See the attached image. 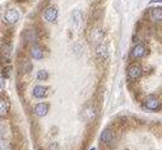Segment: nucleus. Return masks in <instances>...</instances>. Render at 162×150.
<instances>
[{
	"label": "nucleus",
	"instance_id": "nucleus-1",
	"mask_svg": "<svg viewBox=\"0 0 162 150\" xmlns=\"http://www.w3.org/2000/svg\"><path fill=\"white\" fill-rule=\"evenodd\" d=\"M19 12L17 9H9L7 10V13L4 14V20H5V23H8V24H14V23H17L18 20H19Z\"/></svg>",
	"mask_w": 162,
	"mask_h": 150
},
{
	"label": "nucleus",
	"instance_id": "nucleus-2",
	"mask_svg": "<svg viewBox=\"0 0 162 150\" xmlns=\"http://www.w3.org/2000/svg\"><path fill=\"white\" fill-rule=\"evenodd\" d=\"M44 19L46 20V22L54 23L58 19V9L55 7H48V8H46L45 12H44Z\"/></svg>",
	"mask_w": 162,
	"mask_h": 150
},
{
	"label": "nucleus",
	"instance_id": "nucleus-3",
	"mask_svg": "<svg viewBox=\"0 0 162 150\" xmlns=\"http://www.w3.org/2000/svg\"><path fill=\"white\" fill-rule=\"evenodd\" d=\"M142 73H143V70L139 65H132L128 69V78L130 80H137L142 76Z\"/></svg>",
	"mask_w": 162,
	"mask_h": 150
},
{
	"label": "nucleus",
	"instance_id": "nucleus-4",
	"mask_svg": "<svg viewBox=\"0 0 162 150\" xmlns=\"http://www.w3.org/2000/svg\"><path fill=\"white\" fill-rule=\"evenodd\" d=\"M145 108H148L151 111H156V110H158L160 107H161V103H160V100L154 97V95H148L147 99H145Z\"/></svg>",
	"mask_w": 162,
	"mask_h": 150
},
{
	"label": "nucleus",
	"instance_id": "nucleus-5",
	"mask_svg": "<svg viewBox=\"0 0 162 150\" xmlns=\"http://www.w3.org/2000/svg\"><path fill=\"white\" fill-rule=\"evenodd\" d=\"M35 115L39 117H45L48 112V104L47 103H37L35 106Z\"/></svg>",
	"mask_w": 162,
	"mask_h": 150
},
{
	"label": "nucleus",
	"instance_id": "nucleus-6",
	"mask_svg": "<svg viewBox=\"0 0 162 150\" xmlns=\"http://www.w3.org/2000/svg\"><path fill=\"white\" fill-rule=\"evenodd\" d=\"M72 20H73V27L75 29H79L82 27L83 23V17H82V13L79 10H75V12L72 14Z\"/></svg>",
	"mask_w": 162,
	"mask_h": 150
},
{
	"label": "nucleus",
	"instance_id": "nucleus-7",
	"mask_svg": "<svg viewBox=\"0 0 162 150\" xmlns=\"http://www.w3.org/2000/svg\"><path fill=\"white\" fill-rule=\"evenodd\" d=\"M32 94H33L35 98H45L47 95V88L44 87V85H36Z\"/></svg>",
	"mask_w": 162,
	"mask_h": 150
},
{
	"label": "nucleus",
	"instance_id": "nucleus-8",
	"mask_svg": "<svg viewBox=\"0 0 162 150\" xmlns=\"http://www.w3.org/2000/svg\"><path fill=\"white\" fill-rule=\"evenodd\" d=\"M145 53H147V49H145V46H143V45H137V46L133 49V51H132V56L136 57V58H140V57H143Z\"/></svg>",
	"mask_w": 162,
	"mask_h": 150
},
{
	"label": "nucleus",
	"instance_id": "nucleus-9",
	"mask_svg": "<svg viewBox=\"0 0 162 150\" xmlns=\"http://www.w3.org/2000/svg\"><path fill=\"white\" fill-rule=\"evenodd\" d=\"M149 17L154 22H162V8H152L149 10Z\"/></svg>",
	"mask_w": 162,
	"mask_h": 150
},
{
	"label": "nucleus",
	"instance_id": "nucleus-10",
	"mask_svg": "<svg viewBox=\"0 0 162 150\" xmlns=\"http://www.w3.org/2000/svg\"><path fill=\"white\" fill-rule=\"evenodd\" d=\"M112 139H114V135H112L111 130H109V128L104 130V132L101 134V141H102V142H105V144H111Z\"/></svg>",
	"mask_w": 162,
	"mask_h": 150
},
{
	"label": "nucleus",
	"instance_id": "nucleus-11",
	"mask_svg": "<svg viewBox=\"0 0 162 150\" xmlns=\"http://www.w3.org/2000/svg\"><path fill=\"white\" fill-rule=\"evenodd\" d=\"M31 56L35 58V60H41V58H44V51H42L39 46H35L32 47L31 50Z\"/></svg>",
	"mask_w": 162,
	"mask_h": 150
},
{
	"label": "nucleus",
	"instance_id": "nucleus-12",
	"mask_svg": "<svg viewBox=\"0 0 162 150\" xmlns=\"http://www.w3.org/2000/svg\"><path fill=\"white\" fill-rule=\"evenodd\" d=\"M96 53L97 56L101 57V58H106L107 55H109V52H107V47L105 45H98L96 49Z\"/></svg>",
	"mask_w": 162,
	"mask_h": 150
},
{
	"label": "nucleus",
	"instance_id": "nucleus-13",
	"mask_svg": "<svg viewBox=\"0 0 162 150\" xmlns=\"http://www.w3.org/2000/svg\"><path fill=\"white\" fill-rule=\"evenodd\" d=\"M96 116V112L93 111V108H86L83 111V117L86 121H92Z\"/></svg>",
	"mask_w": 162,
	"mask_h": 150
},
{
	"label": "nucleus",
	"instance_id": "nucleus-14",
	"mask_svg": "<svg viewBox=\"0 0 162 150\" xmlns=\"http://www.w3.org/2000/svg\"><path fill=\"white\" fill-rule=\"evenodd\" d=\"M8 112V103L3 99H0V116H4L7 115Z\"/></svg>",
	"mask_w": 162,
	"mask_h": 150
},
{
	"label": "nucleus",
	"instance_id": "nucleus-15",
	"mask_svg": "<svg viewBox=\"0 0 162 150\" xmlns=\"http://www.w3.org/2000/svg\"><path fill=\"white\" fill-rule=\"evenodd\" d=\"M48 78V73L46 70H40L39 73H37V79L41 80V82H44V80H46Z\"/></svg>",
	"mask_w": 162,
	"mask_h": 150
},
{
	"label": "nucleus",
	"instance_id": "nucleus-16",
	"mask_svg": "<svg viewBox=\"0 0 162 150\" xmlns=\"http://www.w3.org/2000/svg\"><path fill=\"white\" fill-rule=\"evenodd\" d=\"M10 149V145L7 140H3L0 139V150H9Z\"/></svg>",
	"mask_w": 162,
	"mask_h": 150
},
{
	"label": "nucleus",
	"instance_id": "nucleus-17",
	"mask_svg": "<svg viewBox=\"0 0 162 150\" xmlns=\"http://www.w3.org/2000/svg\"><path fill=\"white\" fill-rule=\"evenodd\" d=\"M2 53H3V56H4V57H9V56H10V46H8V45L3 46Z\"/></svg>",
	"mask_w": 162,
	"mask_h": 150
},
{
	"label": "nucleus",
	"instance_id": "nucleus-18",
	"mask_svg": "<svg viewBox=\"0 0 162 150\" xmlns=\"http://www.w3.org/2000/svg\"><path fill=\"white\" fill-rule=\"evenodd\" d=\"M48 150H59V144L58 142H52L50 146H48Z\"/></svg>",
	"mask_w": 162,
	"mask_h": 150
},
{
	"label": "nucleus",
	"instance_id": "nucleus-19",
	"mask_svg": "<svg viewBox=\"0 0 162 150\" xmlns=\"http://www.w3.org/2000/svg\"><path fill=\"white\" fill-rule=\"evenodd\" d=\"M3 88H4V79L2 75H0V89H3Z\"/></svg>",
	"mask_w": 162,
	"mask_h": 150
},
{
	"label": "nucleus",
	"instance_id": "nucleus-20",
	"mask_svg": "<svg viewBox=\"0 0 162 150\" xmlns=\"http://www.w3.org/2000/svg\"><path fill=\"white\" fill-rule=\"evenodd\" d=\"M91 150H96V148H92V149H91Z\"/></svg>",
	"mask_w": 162,
	"mask_h": 150
}]
</instances>
